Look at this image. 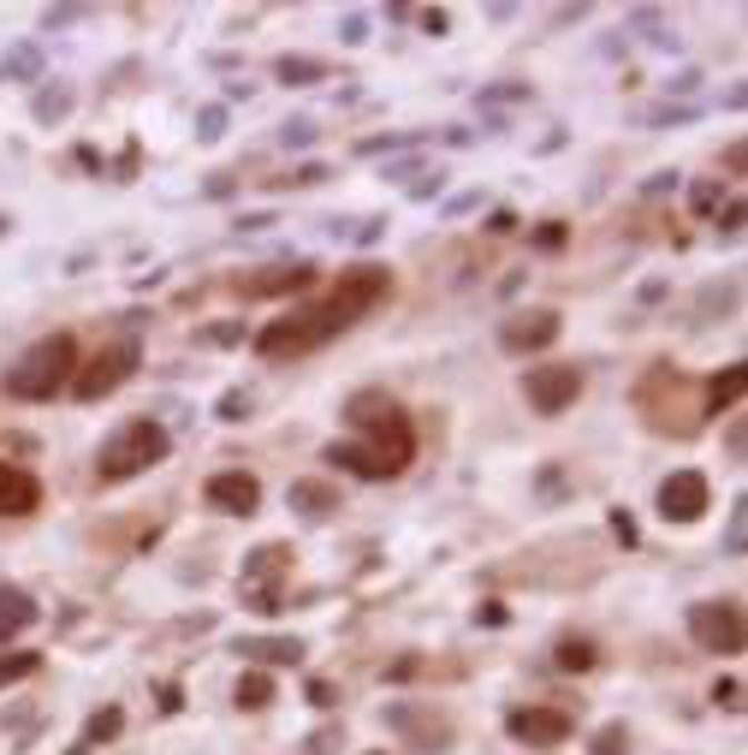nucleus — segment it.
Returning <instances> with one entry per match:
<instances>
[{
    "instance_id": "11",
    "label": "nucleus",
    "mask_w": 748,
    "mask_h": 755,
    "mask_svg": "<svg viewBox=\"0 0 748 755\" xmlns=\"http://www.w3.org/2000/svg\"><path fill=\"white\" fill-rule=\"evenodd\" d=\"M208 506L232 511V518H250L262 506V483L250 470H220V476H208Z\"/></svg>"
},
{
    "instance_id": "6",
    "label": "nucleus",
    "mask_w": 748,
    "mask_h": 755,
    "mask_svg": "<svg viewBox=\"0 0 748 755\" xmlns=\"http://www.w3.org/2000/svg\"><path fill=\"white\" fill-rule=\"evenodd\" d=\"M689 637L707 648V655H742V607L737 600H701V607H689Z\"/></svg>"
},
{
    "instance_id": "3",
    "label": "nucleus",
    "mask_w": 748,
    "mask_h": 755,
    "mask_svg": "<svg viewBox=\"0 0 748 755\" xmlns=\"http://www.w3.org/2000/svg\"><path fill=\"white\" fill-rule=\"evenodd\" d=\"M172 453V435L154 417H131L126 428H113L108 440H101L96 453V476L101 483H131V476H143L149 465H161Z\"/></svg>"
},
{
    "instance_id": "7",
    "label": "nucleus",
    "mask_w": 748,
    "mask_h": 755,
    "mask_svg": "<svg viewBox=\"0 0 748 755\" xmlns=\"http://www.w3.org/2000/svg\"><path fill=\"white\" fill-rule=\"evenodd\" d=\"M523 399L541 410V417H565V410L582 399V369H577V364L529 369V375H523Z\"/></svg>"
},
{
    "instance_id": "1",
    "label": "nucleus",
    "mask_w": 748,
    "mask_h": 755,
    "mask_svg": "<svg viewBox=\"0 0 748 755\" xmlns=\"http://www.w3.org/2000/svg\"><path fill=\"white\" fill-rule=\"evenodd\" d=\"M357 428H369V440H351V446H327V465H345L357 476H369V483H387V476H398L416 458V428L398 405H387L380 417H362Z\"/></svg>"
},
{
    "instance_id": "22",
    "label": "nucleus",
    "mask_w": 748,
    "mask_h": 755,
    "mask_svg": "<svg viewBox=\"0 0 748 755\" xmlns=\"http://www.w3.org/2000/svg\"><path fill=\"white\" fill-rule=\"evenodd\" d=\"M280 78L286 83H309V78H327L321 60H280Z\"/></svg>"
},
{
    "instance_id": "17",
    "label": "nucleus",
    "mask_w": 748,
    "mask_h": 755,
    "mask_svg": "<svg viewBox=\"0 0 748 755\" xmlns=\"http://www.w3.org/2000/svg\"><path fill=\"white\" fill-rule=\"evenodd\" d=\"M232 696H238V708H268V702H273V678L268 673H243Z\"/></svg>"
},
{
    "instance_id": "12",
    "label": "nucleus",
    "mask_w": 748,
    "mask_h": 755,
    "mask_svg": "<svg viewBox=\"0 0 748 755\" xmlns=\"http://www.w3.org/2000/svg\"><path fill=\"white\" fill-rule=\"evenodd\" d=\"M552 339H559V316L552 310H529V316H511L506 328H499V346L506 351H541V346H552Z\"/></svg>"
},
{
    "instance_id": "14",
    "label": "nucleus",
    "mask_w": 748,
    "mask_h": 755,
    "mask_svg": "<svg viewBox=\"0 0 748 755\" xmlns=\"http://www.w3.org/2000/svg\"><path fill=\"white\" fill-rule=\"evenodd\" d=\"M30 625H37V600L24 589H12V583H0V637H19Z\"/></svg>"
},
{
    "instance_id": "21",
    "label": "nucleus",
    "mask_w": 748,
    "mask_h": 755,
    "mask_svg": "<svg viewBox=\"0 0 748 755\" xmlns=\"http://www.w3.org/2000/svg\"><path fill=\"white\" fill-rule=\"evenodd\" d=\"M37 655H7V660H0V691H7V684H19V678H30V673H37Z\"/></svg>"
},
{
    "instance_id": "29",
    "label": "nucleus",
    "mask_w": 748,
    "mask_h": 755,
    "mask_svg": "<svg viewBox=\"0 0 748 755\" xmlns=\"http://www.w3.org/2000/svg\"><path fill=\"white\" fill-rule=\"evenodd\" d=\"M78 755H83V749H78Z\"/></svg>"
},
{
    "instance_id": "24",
    "label": "nucleus",
    "mask_w": 748,
    "mask_h": 755,
    "mask_svg": "<svg viewBox=\"0 0 748 755\" xmlns=\"http://www.w3.org/2000/svg\"><path fill=\"white\" fill-rule=\"evenodd\" d=\"M595 755H630V749H624V726H606L595 737Z\"/></svg>"
},
{
    "instance_id": "10",
    "label": "nucleus",
    "mask_w": 748,
    "mask_h": 755,
    "mask_svg": "<svg viewBox=\"0 0 748 755\" xmlns=\"http://www.w3.org/2000/svg\"><path fill=\"white\" fill-rule=\"evenodd\" d=\"M506 726H511L517 744H535V749H552V744H565V737L577 732L565 708H517Z\"/></svg>"
},
{
    "instance_id": "9",
    "label": "nucleus",
    "mask_w": 748,
    "mask_h": 755,
    "mask_svg": "<svg viewBox=\"0 0 748 755\" xmlns=\"http://www.w3.org/2000/svg\"><path fill=\"white\" fill-rule=\"evenodd\" d=\"M707 511V476L701 470H677L659 483V518L671 524H695Z\"/></svg>"
},
{
    "instance_id": "25",
    "label": "nucleus",
    "mask_w": 748,
    "mask_h": 755,
    "mask_svg": "<svg viewBox=\"0 0 748 755\" xmlns=\"http://www.w3.org/2000/svg\"><path fill=\"white\" fill-rule=\"evenodd\" d=\"M291 506H333V494H327V488H291Z\"/></svg>"
},
{
    "instance_id": "26",
    "label": "nucleus",
    "mask_w": 748,
    "mask_h": 755,
    "mask_svg": "<svg viewBox=\"0 0 748 755\" xmlns=\"http://www.w3.org/2000/svg\"><path fill=\"white\" fill-rule=\"evenodd\" d=\"M243 405H250L243 393H226V399H220V417H226V423H238V417H243Z\"/></svg>"
},
{
    "instance_id": "15",
    "label": "nucleus",
    "mask_w": 748,
    "mask_h": 755,
    "mask_svg": "<svg viewBox=\"0 0 748 755\" xmlns=\"http://www.w3.org/2000/svg\"><path fill=\"white\" fill-rule=\"evenodd\" d=\"M303 286H316V262L273 268L268 280H243V291H250V298H273V291H303Z\"/></svg>"
},
{
    "instance_id": "27",
    "label": "nucleus",
    "mask_w": 748,
    "mask_h": 755,
    "mask_svg": "<svg viewBox=\"0 0 748 755\" xmlns=\"http://www.w3.org/2000/svg\"><path fill=\"white\" fill-rule=\"evenodd\" d=\"M487 232H517V215H511V209H499L493 220H487Z\"/></svg>"
},
{
    "instance_id": "23",
    "label": "nucleus",
    "mask_w": 748,
    "mask_h": 755,
    "mask_svg": "<svg viewBox=\"0 0 748 755\" xmlns=\"http://www.w3.org/2000/svg\"><path fill=\"white\" fill-rule=\"evenodd\" d=\"M712 702L737 714V708H742V684H737V678H719V684H712Z\"/></svg>"
},
{
    "instance_id": "16",
    "label": "nucleus",
    "mask_w": 748,
    "mask_h": 755,
    "mask_svg": "<svg viewBox=\"0 0 748 755\" xmlns=\"http://www.w3.org/2000/svg\"><path fill=\"white\" fill-rule=\"evenodd\" d=\"M238 655H256V660H273V666H291V660H298V655H303V643H298V637H256V643H250V637H243V643H238Z\"/></svg>"
},
{
    "instance_id": "28",
    "label": "nucleus",
    "mask_w": 748,
    "mask_h": 755,
    "mask_svg": "<svg viewBox=\"0 0 748 755\" xmlns=\"http://www.w3.org/2000/svg\"><path fill=\"white\" fill-rule=\"evenodd\" d=\"M541 245H547V250H559V245H565V227H559V220H547V232H541Z\"/></svg>"
},
{
    "instance_id": "18",
    "label": "nucleus",
    "mask_w": 748,
    "mask_h": 755,
    "mask_svg": "<svg viewBox=\"0 0 748 755\" xmlns=\"http://www.w3.org/2000/svg\"><path fill=\"white\" fill-rule=\"evenodd\" d=\"M552 660H559V673H588V666H595V643H588V637H565Z\"/></svg>"
},
{
    "instance_id": "13",
    "label": "nucleus",
    "mask_w": 748,
    "mask_h": 755,
    "mask_svg": "<svg viewBox=\"0 0 748 755\" xmlns=\"http://www.w3.org/2000/svg\"><path fill=\"white\" fill-rule=\"evenodd\" d=\"M42 506V483L19 465H0V518H30Z\"/></svg>"
},
{
    "instance_id": "19",
    "label": "nucleus",
    "mask_w": 748,
    "mask_h": 755,
    "mask_svg": "<svg viewBox=\"0 0 748 755\" xmlns=\"http://www.w3.org/2000/svg\"><path fill=\"white\" fill-rule=\"evenodd\" d=\"M737 399H742V369L712 375V387H707V410H725V405H737Z\"/></svg>"
},
{
    "instance_id": "2",
    "label": "nucleus",
    "mask_w": 748,
    "mask_h": 755,
    "mask_svg": "<svg viewBox=\"0 0 748 755\" xmlns=\"http://www.w3.org/2000/svg\"><path fill=\"white\" fill-rule=\"evenodd\" d=\"M72 375H78V339L72 334H48L12 364L7 393L19 405H48V399H60V387H72Z\"/></svg>"
},
{
    "instance_id": "20",
    "label": "nucleus",
    "mask_w": 748,
    "mask_h": 755,
    "mask_svg": "<svg viewBox=\"0 0 748 755\" xmlns=\"http://www.w3.org/2000/svg\"><path fill=\"white\" fill-rule=\"evenodd\" d=\"M119 732H126V714L101 708V714H90V732H83V737H90V744H108V737H119Z\"/></svg>"
},
{
    "instance_id": "5",
    "label": "nucleus",
    "mask_w": 748,
    "mask_h": 755,
    "mask_svg": "<svg viewBox=\"0 0 748 755\" xmlns=\"http://www.w3.org/2000/svg\"><path fill=\"white\" fill-rule=\"evenodd\" d=\"M143 364V351H137V339H113V346H101L90 364H83L72 375V393L83 405H96V399H108V393H119L131 381V369Z\"/></svg>"
},
{
    "instance_id": "4",
    "label": "nucleus",
    "mask_w": 748,
    "mask_h": 755,
    "mask_svg": "<svg viewBox=\"0 0 748 755\" xmlns=\"http://www.w3.org/2000/svg\"><path fill=\"white\" fill-rule=\"evenodd\" d=\"M387 286H392V274H387V268H351V274H345V280H339L333 291H327L321 304H316V310H309V321H316V334H321V339L345 334L351 321H362V316H369L380 298H387Z\"/></svg>"
},
{
    "instance_id": "8",
    "label": "nucleus",
    "mask_w": 748,
    "mask_h": 755,
    "mask_svg": "<svg viewBox=\"0 0 748 755\" xmlns=\"http://www.w3.org/2000/svg\"><path fill=\"white\" fill-rule=\"evenodd\" d=\"M316 346H327V339L316 334L309 310H291V316L268 321V328L256 334V357H268V364H286V357H309Z\"/></svg>"
}]
</instances>
